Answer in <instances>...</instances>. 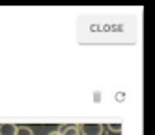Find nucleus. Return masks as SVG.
<instances>
[{
	"mask_svg": "<svg viewBox=\"0 0 155 135\" xmlns=\"http://www.w3.org/2000/svg\"><path fill=\"white\" fill-rule=\"evenodd\" d=\"M79 135H101L103 133V126L101 124H82V126H77Z\"/></svg>",
	"mask_w": 155,
	"mask_h": 135,
	"instance_id": "obj_1",
	"label": "nucleus"
},
{
	"mask_svg": "<svg viewBox=\"0 0 155 135\" xmlns=\"http://www.w3.org/2000/svg\"><path fill=\"white\" fill-rule=\"evenodd\" d=\"M17 128L15 124H0V135H15Z\"/></svg>",
	"mask_w": 155,
	"mask_h": 135,
	"instance_id": "obj_2",
	"label": "nucleus"
},
{
	"mask_svg": "<svg viewBox=\"0 0 155 135\" xmlns=\"http://www.w3.org/2000/svg\"><path fill=\"white\" fill-rule=\"evenodd\" d=\"M62 135H79V130H77V126H69V124H65V130L62 131Z\"/></svg>",
	"mask_w": 155,
	"mask_h": 135,
	"instance_id": "obj_3",
	"label": "nucleus"
},
{
	"mask_svg": "<svg viewBox=\"0 0 155 135\" xmlns=\"http://www.w3.org/2000/svg\"><path fill=\"white\" fill-rule=\"evenodd\" d=\"M15 135H34V133H32V130H30V128H26V126H23V128L19 126Z\"/></svg>",
	"mask_w": 155,
	"mask_h": 135,
	"instance_id": "obj_4",
	"label": "nucleus"
},
{
	"mask_svg": "<svg viewBox=\"0 0 155 135\" xmlns=\"http://www.w3.org/2000/svg\"><path fill=\"white\" fill-rule=\"evenodd\" d=\"M49 135H60V133H58V131H51Z\"/></svg>",
	"mask_w": 155,
	"mask_h": 135,
	"instance_id": "obj_5",
	"label": "nucleus"
}]
</instances>
